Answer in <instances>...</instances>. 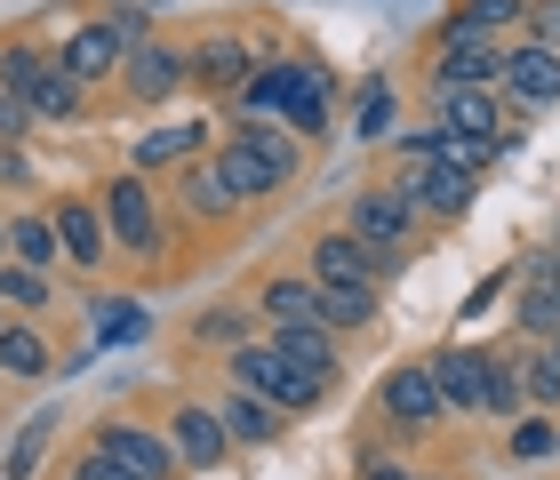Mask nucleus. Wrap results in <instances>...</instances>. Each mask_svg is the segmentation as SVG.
Here are the masks:
<instances>
[{
    "instance_id": "nucleus-22",
    "label": "nucleus",
    "mask_w": 560,
    "mask_h": 480,
    "mask_svg": "<svg viewBox=\"0 0 560 480\" xmlns=\"http://www.w3.org/2000/svg\"><path fill=\"white\" fill-rule=\"evenodd\" d=\"M528 16V0H465L448 24H441V40H489V33H504V24H521Z\"/></svg>"
},
{
    "instance_id": "nucleus-39",
    "label": "nucleus",
    "mask_w": 560,
    "mask_h": 480,
    "mask_svg": "<svg viewBox=\"0 0 560 480\" xmlns=\"http://www.w3.org/2000/svg\"><path fill=\"white\" fill-rule=\"evenodd\" d=\"M192 337H200V344H248V313H241V305H233V313H200Z\"/></svg>"
},
{
    "instance_id": "nucleus-21",
    "label": "nucleus",
    "mask_w": 560,
    "mask_h": 480,
    "mask_svg": "<svg viewBox=\"0 0 560 480\" xmlns=\"http://www.w3.org/2000/svg\"><path fill=\"white\" fill-rule=\"evenodd\" d=\"M217 424H224V433H233V441H248V448H265V441H280V409H272V400H257V393H224V409H217Z\"/></svg>"
},
{
    "instance_id": "nucleus-1",
    "label": "nucleus",
    "mask_w": 560,
    "mask_h": 480,
    "mask_svg": "<svg viewBox=\"0 0 560 480\" xmlns=\"http://www.w3.org/2000/svg\"><path fill=\"white\" fill-rule=\"evenodd\" d=\"M209 168L224 176L233 200H265V192L289 185V176H304V137H289L280 120H241V129L217 144Z\"/></svg>"
},
{
    "instance_id": "nucleus-14",
    "label": "nucleus",
    "mask_w": 560,
    "mask_h": 480,
    "mask_svg": "<svg viewBox=\"0 0 560 480\" xmlns=\"http://www.w3.org/2000/svg\"><path fill=\"white\" fill-rule=\"evenodd\" d=\"M48 224H57V248H65L81 272L105 265L113 233H105V209H96V200H57V209H48Z\"/></svg>"
},
{
    "instance_id": "nucleus-13",
    "label": "nucleus",
    "mask_w": 560,
    "mask_h": 480,
    "mask_svg": "<svg viewBox=\"0 0 560 480\" xmlns=\"http://www.w3.org/2000/svg\"><path fill=\"white\" fill-rule=\"evenodd\" d=\"M497 89L513 96V105H528V113H545V105H560V48H504V72H497Z\"/></svg>"
},
{
    "instance_id": "nucleus-36",
    "label": "nucleus",
    "mask_w": 560,
    "mask_h": 480,
    "mask_svg": "<svg viewBox=\"0 0 560 480\" xmlns=\"http://www.w3.org/2000/svg\"><path fill=\"white\" fill-rule=\"evenodd\" d=\"M48 433H57V417H33V424L16 433V448H9V480H33V465H40Z\"/></svg>"
},
{
    "instance_id": "nucleus-19",
    "label": "nucleus",
    "mask_w": 560,
    "mask_h": 480,
    "mask_svg": "<svg viewBox=\"0 0 560 480\" xmlns=\"http://www.w3.org/2000/svg\"><path fill=\"white\" fill-rule=\"evenodd\" d=\"M24 105H33V120H81V113H89V89L72 81L57 57H48L33 81H24Z\"/></svg>"
},
{
    "instance_id": "nucleus-42",
    "label": "nucleus",
    "mask_w": 560,
    "mask_h": 480,
    "mask_svg": "<svg viewBox=\"0 0 560 480\" xmlns=\"http://www.w3.org/2000/svg\"><path fill=\"white\" fill-rule=\"evenodd\" d=\"M24 129H40V120H33V105H24V96H0V144H16Z\"/></svg>"
},
{
    "instance_id": "nucleus-18",
    "label": "nucleus",
    "mask_w": 560,
    "mask_h": 480,
    "mask_svg": "<svg viewBox=\"0 0 560 480\" xmlns=\"http://www.w3.org/2000/svg\"><path fill=\"white\" fill-rule=\"evenodd\" d=\"M432 105H441L432 129H456V137L497 144V89H432Z\"/></svg>"
},
{
    "instance_id": "nucleus-3",
    "label": "nucleus",
    "mask_w": 560,
    "mask_h": 480,
    "mask_svg": "<svg viewBox=\"0 0 560 480\" xmlns=\"http://www.w3.org/2000/svg\"><path fill=\"white\" fill-rule=\"evenodd\" d=\"M400 200H409V216H432V224H456L472 209V192H480V176H465V168H441V161H409L400 168V185H393Z\"/></svg>"
},
{
    "instance_id": "nucleus-44",
    "label": "nucleus",
    "mask_w": 560,
    "mask_h": 480,
    "mask_svg": "<svg viewBox=\"0 0 560 480\" xmlns=\"http://www.w3.org/2000/svg\"><path fill=\"white\" fill-rule=\"evenodd\" d=\"M0 265H9V216H0Z\"/></svg>"
},
{
    "instance_id": "nucleus-26",
    "label": "nucleus",
    "mask_w": 560,
    "mask_h": 480,
    "mask_svg": "<svg viewBox=\"0 0 560 480\" xmlns=\"http://www.w3.org/2000/svg\"><path fill=\"white\" fill-rule=\"evenodd\" d=\"M313 320L337 328V337H345V328H369L376 320V289H320L313 296Z\"/></svg>"
},
{
    "instance_id": "nucleus-37",
    "label": "nucleus",
    "mask_w": 560,
    "mask_h": 480,
    "mask_svg": "<svg viewBox=\"0 0 560 480\" xmlns=\"http://www.w3.org/2000/svg\"><path fill=\"white\" fill-rule=\"evenodd\" d=\"M200 144V129H152L144 144H137V168H161V161H185Z\"/></svg>"
},
{
    "instance_id": "nucleus-35",
    "label": "nucleus",
    "mask_w": 560,
    "mask_h": 480,
    "mask_svg": "<svg viewBox=\"0 0 560 480\" xmlns=\"http://www.w3.org/2000/svg\"><path fill=\"white\" fill-rule=\"evenodd\" d=\"M513 457H521V465L560 457V424H552V417H521V424H513Z\"/></svg>"
},
{
    "instance_id": "nucleus-27",
    "label": "nucleus",
    "mask_w": 560,
    "mask_h": 480,
    "mask_svg": "<svg viewBox=\"0 0 560 480\" xmlns=\"http://www.w3.org/2000/svg\"><path fill=\"white\" fill-rule=\"evenodd\" d=\"M280 105H289V57L241 81V120H280Z\"/></svg>"
},
{
    "instance_id": "nucleus-31",
    "label": "nucleus",
    "mask_w": 560,
    "mask_h": 480,
    "mask_svg": "<svg viewBox=\"0 0 560 480\" xmlns=\"http://www.w3.org/2000/svg\"><path fill=\"white\" fill-rule=\"evenodd\" d=\"M185 209L217 224V216H233V209H241V200H233V192H224V176H217V168H185Z\"/></svg>"
},
{
    "instance_id": "nucleus-25",
    "label": "nucleus",
    "mask_w": 560,
    "mask_h": 480,
    "mask_svg": "<svg viewBox=\"0 0 560 480\" xmlns=\"http://www.w3.org/2000/svg\"><path fill=\"white\" fill-rule=\"evenodd\" d=\"M9 265H33V272L65 265V248H57V224H48V216H9Z\"/></svg>"
},
{
    "instance_id": "nucleus-40",
    "label": "nucleus",
    "mask_w": 560,
    "mask_h": 480,
    "mask_svg": "<svg viewBox=\"0 0 560 480\" xmlns=\"http://www.w3.org/2000/svg\"><path fill=\"white\" fill-rule=\"evenodd\" d=\"M528 40H537V48H560V0H528Z\"/></svg>"
},
{
    "instance_id": "nucleus-43",
    "label": "nucleus",
    "mask_w": 560,
    "mask_h": 480,
    "mask_svg": "<svg viewBox=\"0 0 560 480\" xmlns=\"http://www.w3.org/2000/svg\"><path fill=\"white\" fill-rule=\"evenodd\" d=\"M361 480H417V472H400V465H385V457H369V465H361Z\"/></svg>"
},
{
    "instance_id": "nucleus-34",
    "label": "nucleus",
    "mask_w": 560,
    "mask_h": 480,
    "mask_svg": "<svg viewBox=\"0 0 560 480\" xmlns=\"http://www.w3.org/2000/svg\"><path fill=\"white\" fill-rule=\"evenodd\" d=\"M313 296H320L313 281H265V305L257 313L265 320H313Z\"/></svg>"
},
{
    "instance_id": "nucleus-23",
    "label": "nucleus",
    "mask_w": 560,
    "mask_h": 480,
    "mask_svg": "<svg viewBox=\"0 0 560 480\" xmlns=\"http://www.w3.org/2000/svg\"><path fill=\"white\" fill-rule=\"evenodd\" d=\"M48 337L33 320H0V376H48Z\"/></svg>"
},
{
    "instance_id": "nucleus-8",
    "label": "nucleus",
    "mask_w": 560,
    "mask_h": 480,
    "mask_svg": "<svg viewBox=\"0 0 560 480\" xmlns=\"http://www.w3.org/2000/svg\"><path fill=\"white\" fill-rule=\"evenodd\" d=\"M337 120V81H328L320 57H289V105H280V129L289 137H320Z\"/></svg>"
},
{
    "instance_id": "nucleus-30",
    "label": "nucleus",
    "mask_w": 560,
    "mask_h": 480,
    "mask_svg": "<svg viewBox=\"0 0 560 480\" xmlns=\"http://www.w3.org/2000/svg\"><path fill=\"white\" fill-rule=\"evenodd\" d=\"M89 328H96V352H105V344H129V337H144V313L129 305V296H96Z\"/></svg>"
},
{
    "instance_id": "nucleus-10",
    "label": "nucleus",
    "mask_w": 560,
    "mask_h": 480,
    "mask_svg": "<svg viewBox=\"0 0 560 480\" xmlns=\"http://www.w3.org/2000/svg\"><path fill=\"white\" fill-rule=\"evenodd\" d=\"M400 257H376L352 233H320L313 241V289H376V272H393Z\"/></svg>"
},
{
    "instance_id": "nucleus-38",
    "label": "nucleus",
    "mask_w": 560,
    "mask_h": 480,
    "mask_svg": "<svg viewBox=\"0 0 560 480\" xmlns=\"http://www.w3.org/2000/svg\"><path fill=\"white\" fill-rule=\"evenodd\" d=\"M48 57H40V48H0V96H24V81H33V72H40Z\"/></svg>"
},
{
    "instance_id": "nucleus-9",
    "label": "nucleus",
    "mask_w": 560,
    "mask_h": 480,
    "mask_svg": "<svg viewBox=\"0 0 560 480\" xmlns=\"http://www.w3.org/2000/svg\"><path fill=\"white\" fill-rule=\"evenodd\" d=\"M89 448H105V457H113L120 472H137V480H168V472H176L168 433H152V424H129V417L96 424V441H89Z\"/></svg>"
},
{
    "instance_id": "nucleus-15",
    "label": "nucleus",
    "mask_w": 560,
    "mask_h": 480,
    "mask_svg": "<svg viewBox=\"0 0 560 480\" xmlns=\"http://www.w3.org/2000/svg\"><path fill=\"white\" fill-rule=\"evenodd\" d=\"M185 72H192V89H209V96H233L248 72H257V57H248V40H200V48H185Z\"/></svg>"
},
{
    "instance_id": "nucleus-7",
    "label": "nucleus",
    "mask_w": 560,
    "mask_h": 480,
    "mask_svg": "<svg viewBox=\"0 0 560 480\" xmlns=\"http://www.w3.org/2000/svg\"><path fill=\"white\" fill-rule=\"evenodd\" d=\"M129 48H137V33H129V24H120L113 9L105 16H96V24H81V33H72L65 48H57V65L72 72V81H105V72H120V57H129Z\"/></svg>"
},
{
    "instance_id": "nucleus-24",
    "label": "nucleus",
    "mask_w": 560,
    "mask_h": 480,
    "mask_svg": "<svg viewBox=\"0 0 560 480\" xmlns=\"http://www.w3.org/2000/svg\"><path fill=\"white\" fill-rule=\"evenodd\" d=\"M424 368H432V385H441L448 409L480 417V352H441V361H424Z\"/></svg>"
},
{
    "instance_id": "nucleus-2",
    "label": "nucleus",
    "mask_w": 560,
    "mask_h": 480,
    "mask_svg": "<svg viewBox=\"0 0 560 480\" xmlns=\"http://www.w3.org/2000/svg\"><path fill=\"white\" fill-rule=\"evenodd\" d=\"M233 376L241 393H257V400H272L280 417H304V409H320V393H328V376H313V368H296V361H280L272 344H233Z\"/></svg>"
},
{
    "instance_id": "nucleus-16",
    "label": "nucleus",
    "mask_w": 560,
    "mask_h": 480,
    "mask_svg": "<svg viewBox=\"0 0 560 480\" xmlns=\"http://www.w3.org/2000/svg\"><path fill=\"white\" fill-rule=\"evenodd\" d=\"M504 48L489 40H441V65H432V89H497Z\"/></svg>"
},
{
    "instance_id": "nucleus-33",
    "label": "nucleus",
    "mask_w": 560,
    "mask_h": 480,
    "mask_svg": "<svg viewBox=\"0 0 560 480\" xmlns=\"http://www.w3.org/2000/svg\"><path fill=\"white\" fill-rule=\"evenodd\" d=\"M521 400H537V409H560V361H552L545 344L521 361Z\"/></svg>"
},
{
    "instance_id": "nucleus-29",
    "label": "nucleus",
    "mask_w": 560,
    "mask_h": 480,
    "mask_svg": "<svg viewBox=\"0 0 560 480\" xmlns=\"http://www.w3.org/2000/svg\"><path fill=\"white\" fill-rule=\"evenodd\" d=\"M480 417H521V368L480 352Z\"/></svg>"
},
{
    "instance_id": "nucleus-12",
    "label": "nucleus",
    "mask_w": 560,
    "mask_h": 480,
    "mask_svg": "<svg viewBox=\"0 0 560 480\" xmlns=\"http://www.w3.org/2000/svg\"><path fill=\"white\" fill-rule=\"evenodd\" d=\"M376 400H385V417L400 424V433H432V424L448 417V400H441V385H432V368H424V361L393 368V376H385V393H376Z\"/></svg>"
},
{
    "instance_id": "nucleus-28",
    "label": "nucleus",
    "mask_w": 560,
    "mask_h": 480,
    "mask_svg": "<svg viewBox=\"0 0 560 480\" xmlns=\"http://www.w3.org/2000/svg\"><path fill=\"white\" fill-rule=\"evenodd\" d=\"M352 129H361V144L393 137V81H385V72H369V81H361V96H352Z\"/></svg>"
},
{
    "instance_id": "nucleus-46",
    "label": "nucleus",
    "mask_w": 560,
    "mask_h": 480,
    "mask_svg": "<svg viewBox=\"0 0 560 480\" xmlns=\"http://www.w3.org/2000/svg\"><path fill=\"white\" fill-rule=\"evenodd\" d=\"M552 272H560V248H552Z\"/></svg>"
},
{
    "instance_id": "nucleus-5",
    "label": "nucleus",
    "mask_w": 560,
    "mask_h": 480,
    "mask_svg": "<svg viewBox=\"0 0 560 480\" xmlns=\"http://www.w3.org/2000/svg\"><path fill=\"white\" fill-rule=\"evenodd\" d=\"M361 248H376V257H400V248L417 241V216H409V200H400L393 185H361L352 192V224H345Z\"/></svg>"
},
{
    "instance_id": "nucleus-11",
    "label": "nucleus",
    "mask_w": 560,
    "mask_h": 480,
    "mask_svg": "<svg viewBox=\"0 0 560 480\" xmlns=\"http://www.w3.org/2000/svg\"><path fill=\"white\" fill-rule=\"evenodd\" d=\"M168 448H176V465H185V472H217L224 457H233V433L217 424V409H200V400H176Z\"/></svg>"
},
{
    "instance_id": "nucleus-41",
    "label": "nucleus",
    "mask_w": 560,
    "mask_h": 480,
    "mask_svg": "<svg viewBox=\"0 0 560 480\" xmlns=\"http://www.w3.org/2000/svg\"><path fill=\"white\" fill-rule=\"evenodd\" d=\"M65 480H137V472H120V465L105 457V448H81V457L65 465Z\"/></svg>"
},
{
    "instance_id": "nucleus-32",
    "label": "nucleus",
    "mask_w": 560,
    "mask_h": 480,
    "mask_svg": "<svg viewBox=\"0 0 560 480\" xmlns=\"http://www.w3.org/2000/svg\"><path fill=\"white\" fill-rule=\"evenodd\" d=\"M0 305L48 313V272H33V265H0Z\"/></svg>"
},
{
    "instance_id": "nucleus-6",
    "label": "nucleus",
    "mask_w": 560,
    "mask_h": 480,
    "mask_svg": "<svg viewBox=\"0 0 560 480\" xmlns=\"http://www.w3.org/2000/svg\"><path fill=\"white\" fill-rule=\"evenodd\" d=\"M120 89L137 96V105H168L176 89H192V72H185V48H168L161 33H144L129 57H120Z\"/></svg>"
},
{
    "instance_id": "nucleus-20",
    "label": "nucleus",
    "mask_w": 560,
    "mask_h": 480,
    "mask_svg": "<svg viewBox=\"0 0 560 480\" xmlns=\"http://www.w3.org/2000/svg\"><path fill=\"white\" fill-rule=\"evenodd\" d=\"M513 320L528 328V337H552V328H560V272H552V257L528 265V289H521Z\"/></svg>"
},
{
    "instance_id": "nucleus-4",
    "label": "nucleus",
    "mask_w": 560,
    "mask_h": 480,
    "mask_svg": "<svg viewBox=\"0 0 560 480\" xmlns=\"http://www.w3.org/2000/svg\"><path fill=\"white\" fill-rule=\"evenodd\" d=\"M105 233L113 248H129V257H161V209H152V185L144 176H113L105 185Z\"/></svg>"
},
{
    "instance_id": "nucleus-17",
    "label": "nucleus",
    "mask_w": 560,
    "mask_h": 480,
    "mask_svg": "<svg viewBox=\"0 0 560 480\" xmlns=\"http://www.w3.org/2000/svg\"><path fill=\"white\" fill-rule=\"evenodd\" d=\"M265 344L280 352V361L313 368V376H337V328H320V320H272Z\"/></svg>"
},
{
    "instance_id": "nucleus-45",
    "label": "nucleus",
    "mask_w": 560,
    "mask_h": 480,
    "mask_svg": "<svg viewBox=\"0 0 560 480\" xmlns=\"http://www.w3.org/2000/svg\"><path fill=\"white\" fill-rule=\"evenodd\" d=\"M545 352H552V361H560V328H552V337H545Z\"/></svg>"
}]
</instances>
